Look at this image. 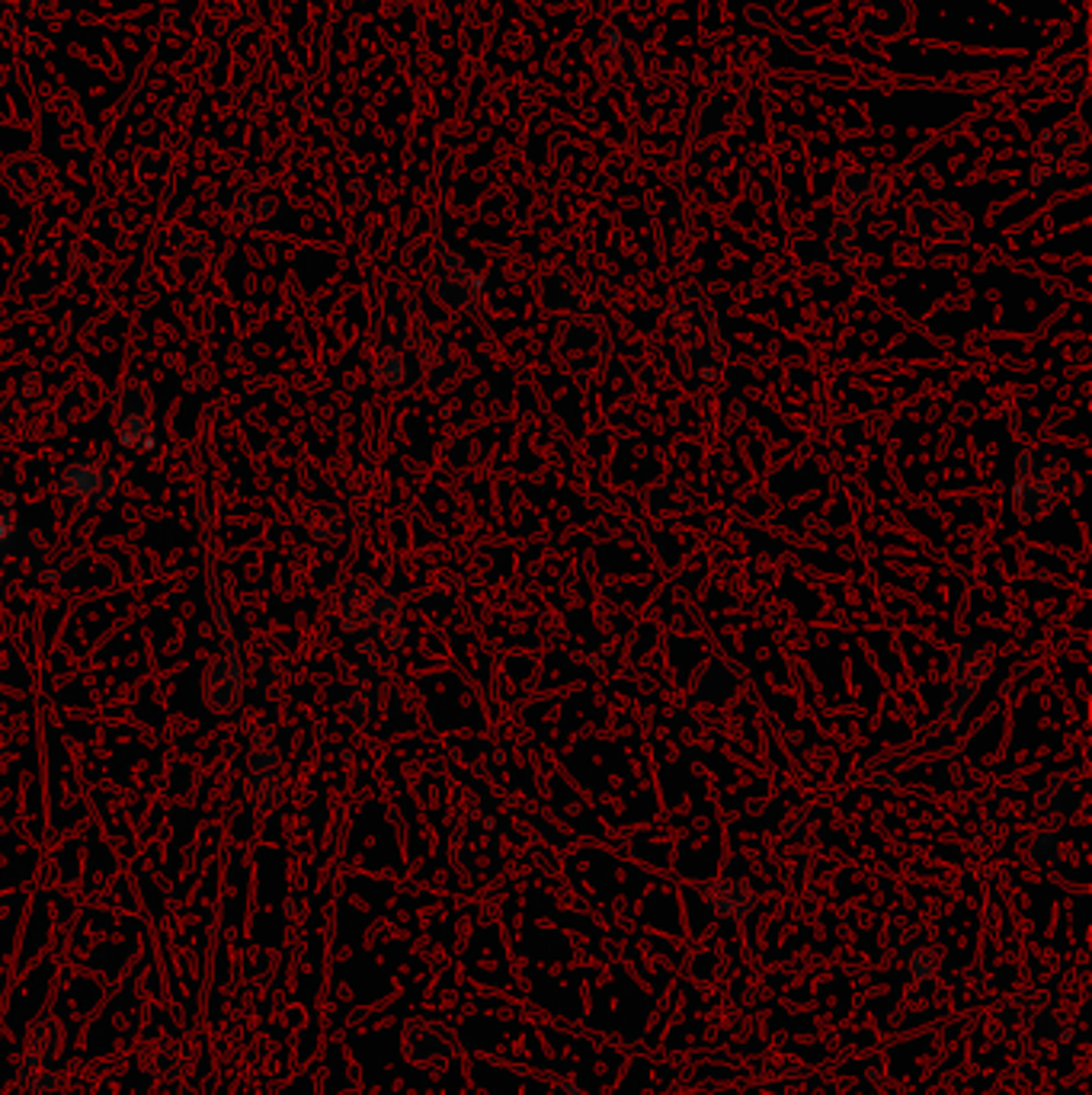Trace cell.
<instances>
[{
	"label": "cell",
	"instance_id": "obj_1",
	"mask_svg": "<svg viewBox=\"0 0 1092 1095\" xmlns=\"http://www.w3.org/2000/svg\"><path fill=\"white\" fill-rule=\"evenodd\" d=\"M273 763L275 760H273L270 746H260L257 743V750H253V779H250V785H253V797H257L263 807H270L273 797H275V769H273Z\"/></svg>",
	"mask_w": 1092,
	"mask_h": 1095
},
{
	"label": "cell",
	"instance_id": "obj_2",
	"mask_svg": "<svg viewBox=\"0 0 1092 1095\" xmlns=\"http://www.w3.org/2000/svg\"><path fill=\"white\" fill-rule=\"evenodd\" d=\"M71 477L77 480V487L71 490V494H74V500H84V504H87V497L90 500H103L106 497L109 475H106L103 468L90 471V465H77V468H71Z\"/></svg>",
	"mask_w": 1092,
	"mask_h": 1095
},
{
	"label": "cell",
	"instance_id": "obj_3",
	"mask_svg": "<svg viewBox=\"0 0 1092 1095\" xmlns=\"http://www.w3.org/2000/svg\"><path fill=\"white\" fill-rule=\"evenodd\" d=\"M58 1053V1028L52 1022H39L29 1038V1063H48Z\"/></svg>",
	"mask_w": 1092,
	"mask_h": 1095
},
{
	"label": "cell",
	"instance_id": "obj_4",
	"mask_svg": "<svg viewBox=\"0 0 1092 1095\" xmlns=\"http://www.w3.org/2000/svg\"><path fill=\"white\" fill-rule=\"evenodd\" d=\"M151 1057H155V1070L160 1077H180L183 1073V1051L177 1044H167V1041L151 1044Z\"/></svg>",
	"mask_w": 1092,
	"mask_h": 1095
}]
</instances>
